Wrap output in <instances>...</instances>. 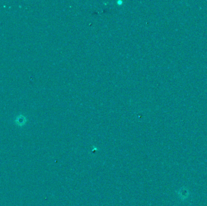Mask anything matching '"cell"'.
Masks as SVG:
<instances>
[{
  "label": "cell",
  "mask_w": 207,
  "mask_h": 206,
  "mask_svg": "<svg viewBox=\"0 0 207 206\" xmlns=\"http://www.w3.org/2000/svg\"><path fill=\"white\" fill-rule=\"evenodd\" d=\"M26 122H27L26 118L24 116H23V117H21V116L18 117L16 119V120H15L16 124L18 126H24L26 124Z\"/></svg>",
  "instance_id": "1"
}]
</instances>
